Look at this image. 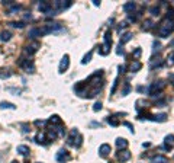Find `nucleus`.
Listing matches in <instances>:
<instances>
[{
	"label": "nucleus",
	"mask_w": 174,
	"mask_h": 163,
	"mask_svg": "<svg viewBox=\"0 0 174 163\" xmlns=\"http://www.w3.org/2000/svg\"><path fill=\"white\" fill-rule=\"evenodd\" d=\"M93 4H94V6H100V1H99V0H93Z\"/></svg>",
	"instance_id": "obj_48"
},
{
	"label": "nucleus",
	"mask_w": 174,
	"mask_h": 163,
	"mask_svg": "<svg viewBox=\"0 0 174 163\" xmlns=\"http://www.w3.org/2000/svg\"><path fill=\"white\" fill-rule=\"evenodd\" d=\"M55 157H57V162H60V163H64V162H67V160H70V154H68V152L65 149H60Z\"/></svg>",
	"instance_id": "obj_5"
},
{
	"label": "nucleus",
	"mask_w": 174,
	"mask_h": 163,
	"mask_svg": "<svg viewBox=\"0 0 174 163\" xmlns=\"http://www.w3.org/2000/svg\"><path fill=\"white\" fill-rule=\"evenodd\" d=\"M130 40H132V34H130V32H126V34H123V35L121 37V45H123V44L129 42Z\"/></svg>",
	"instance_id": "obj_23"
},
{
	"label": "nucleus",
	"mask_w": 174,
	"mask_h": 163,
	"mask_svg": "<svg viewBox=\"0 0 174 163\" xmlns=\"http://www.w3.org/2000/svg\"><path fill=\"white\" fill-rule=\"evenodd\" d=\"M48 122H51L52 125H55V124H57V125H60V124H61V118H60L58 115H52V117L49 118V121H48Z\"/></svg>",
	"instance_id": "obj_27"
},
{
	"label": "nucleus",
	"mask_w": 174,
	"mask_h": 163,
	"mask_svg": "<svg viewBox=\"0 0 174 163\" xmlns=\"http://www.w3.org/2000/svg\"><path fill=\"white\" fill-rule=\"evenodd\" d=\"M116 52L121 55V54H123V48H122V45L119 44V47H118V50H116Z\"/></svg>",
	"instance_id": "obj_45"
},
{
	"label": "nucleus",
	"mask_w": 174,
	"mask_h": 163,
	"mask_svg": "<svg viewBox=\"0 0 174 163\" xmlns=\"http://www.w3.org/2000/svg\"><path fill=\"white\" fill-rule=\"evenodd\" d=\"M38 48H39V44H38V42H34V44H31V45H28V47L25 48V54H26V55H34V54L38 51Z\"/></svg>",
	"instance_id": "obj_9"
},
{
	"label": "nucleus",
	"mask_w": 174,
	"mask_h": 163,
	"mask_svg": "<svg viewBox=\"0 0 174 163\" xmlns=\"http://www.w3.org/2000/svg\"><path fill=\"white\" fill-rule=\"evenodd\" d=\"M174 31V21L166 18L160 26H158V37L161 38H168V35H171V32Z\"/></svg>",
	"instance_id": "obj_1"
},
{
	"label": "nucleus",
	"mask_w": 174,
	"mask_h": 163,
	"mask_svg": "<svg viewBox=\"0 0 174 163\" xmlns=\"http://www.w3.org/2000/svg\"><path fill=\"white\" fill-rule=\"evenodd\" d=\"M112 153V147L109 146V144H102L100 147H99V154H100V157H107L109 154Z\"/></svg>",
	"instance_id": "obj_7"
},
{
	"label": "nucleus",
	"mask_w": 174,
	"mask_h": 163,
	"mask_svg": "<svg viewBox=\"0 0 174 163\" xmlns=\"http://www.w3.org/2000/svg\"><path fill=\"white\" fill-rule=\"evenodd\" d=\"M118 159H119V162H128L130 159V152L129 150H121L118 153Z\"/></svg>",
	"instance_id": "obj_11"
},
{
	"label": "nucleus",
	"mask_w": 174,
	"mask_h": 163,
	"mask_svg": "<svg viewBox=\"0 0 174 163\" xmlns=\"http://www.w3.org/2000/svg\"><path fill=\"white\" fill-rule=\"evenodd\" d=\"M19 66H20L22 69H25L26 73H34V72H35L34 61L29 60V58H20V60H19Z\"/></svg>",
	"instance_id": "obj_4"
},
{
	"label": "nucleus",
	"mask_w": 174,
	"mask_h": 163,
	"mask_svg": "<svg viewBox=\"0 0 174 163\" xmlns=\"http://www.w3.org/2000/svg\"><path fill=\"white\" fill-rule=\"evenodd\" d=\"M38 9H39L42 13H48V12L52 9V4H51L49 1H41V3L38 4Z\"/></svg>",
	"instance_id": "obj_12"
},
{
	"label": "nucleus",
	"mask_w": 174,
	"mask_h": 163,
	"mask_svg": "<svg viewBox=\"0 0 174 163\" xmlns=\"http://www.w3.org/2000/svg\"><path fill=\"white\" fill-rule=\"evenodd\" d=\"M173 86H174V77H173Z\"/></svg>",
	"instance_id": "obj_52"
},
{
	"label": "nucleus",
	"mask_w": 174,
	"mask_h": 163,
	"mask_svg": "<svg viewBox=\"0 0 174 163\" xmlns=\"http://www.w3.org/2000/svg\"><path fill=\"white\" fill-rule=\"evenodd\" d=\"M35 143L46 146V144L49 143V138H48L46 133H38V134H36V137H35Z\"/></svg>",
	"instance_id": "obj_8"
},
{
	"label": "nucleus",
	"mask_w": 174,
	"mask_h": 163,
	"mask_svg": "<svg viewBox=\"0 0 174 163\" xmlns=\"http://www.w3.org/2000/svg\"><path fill=\"white\" fill-rule=\"evenodd\" d=\"M125 69H126L125 66H119V72H121V73H123V72H125Z\"/></svg>",
	"instance_id": "obj_47"
},
{
	"label": "nucleus",
	"mask_w": 174,
	"mask_h": 163,
	"mask_svg": "<svg viewBox=\"0 0 174 163\" xmlns=\"http://www.w3.org/2000/svg\"><path fill=\"white\" fill-rule=\"evenodd\" d=\"M149 13H151L152 16H158V15H160V7H158V6L149 7Z\"/></svg>",
	"instance_id": "obj_29"
},
{
	"label": "nucleus",
	"mask_w": 174,
	"mask_h": 163,
	"mask_svg": "<svg viewBox=\"0 0 174 163\" xmlns=\"http://www.w3.org/2000/svg\"><path fill=\"white\" fill-rule=\"evenodd\" d=\"M164 87H166V82L164 80H157L154 82V83H151L149 84V87L147 89V92H148V95L149 96H157L158 93H161L163 90H164Z\"/></svg>",
	"instance_id": "obj_2"
},
{
	"label": "nucleus",
	"mask_w": 174,
	"mask_h": 163,
	"mask_svg": "<svg viewBox=\"0 0 174 163\" xmlns=\"http://www.w3.org/2000/svg\"><path fill=\"white\" fill-rule=\"evenodd\" d=\"M141 69H142V64H141L138 60H135V61L130 64V72H132V73H136V72H139Z\"/></svg>",
	"instance_id": "obj_19"
},
{
	"label": "nucleus",
	"mask_w": 174,
	"mask_h": 163,
	"mask_svg": "<svg viewBox=\"0 0 174 163\" xmlns=\"http://www.w3.org/2000/svg\"><path fill=\"white\" fill-rule=\"evenodd\" d=\"M54 128H55V131H57V134H58V137H64V134H65V130H64V127H62V124H60V125H52Z\"/></svg>",
	"instance_id": "obj_24"
},
{
	"label": "nucleus",
	"mask_w": 174,
	"mask_h": 163,
	"mask_svg": "<svg viewBox=\"0 0 174 163\" xmlns=\"http://www.w3.org/2000/svg\"><path fill=\"white\" fill-rule=\"evenodd\" d=\"M164 143H166V144H170V146H171V144L174 143V134H168V135H167V137L164 138Z\"/></svg>",
	"instance_id": "obj_31"
},
{
	"label": "nucleus",
	"mask_w": 174,
	"mask_h": 163,
	"mask_svg": "<svg viewBox=\"0 0 174 163\" xmlns=\"http://www.w3.org/2000/svg\"><path fill=\"white\" fill-rule=\"evenodd\" d=\"M51 28H52V34H57V32H64V26L61 23H51Z\"/></svg>",
	"instance_id": "obj_18"
},
{
	"label": "nucleus",
	"mask_w": 174,
	"mask_h": 163,
	"mask_svg": "<svg viewBox=\"0 0 174 163\" xmlns=\"http://www.w3.org/2000/svg\"><path fill=\"white\" fill-rule=\"evenodd\" d=\"M141 54H142V50H141V48H136V50L133 51V57H135V58H139Z\"/></svg>",
	"instance_id": "obj_39"
},
{
	"label": "nucleus",
	"mask_w": 174,
	"mask_h": 163,
	"mask_svg": "<svg viewBox=\"0 0 174 163\" xmlns=\"http://www.w3.org/2000/svg\"><path fill=\"white\" fill-rule=\"evenodd\" d=\"M135 7H136V4H135L133 1H129V3H125V4H123V10H125L126 13L133 12V10H135Z\"/></svg>",
	"instance_id": "obj_21"
},
{
	"label": "nucleus",
	"mask_w": 174,
	"mask_h": 163,
	"mask_svg": "<svg viewBox=\"0 0 174 163\" xmlns=\"http://www.w3.org/2000/svg\"><path fill=\"white\" fill-rule=\"evenodd\" d=\"M10 26L13 28H25V22H10Z\"/></svg>",
	"instance_id": "obj_34"
},
{
	"label": "nucleus",
	"mask_w": 174,
	"mask_h": 163,
	"mask_svg": "<svg viewBox=\"0 0 174 163\" xmlns=\"http://www.w3.org/2000/svg\"><path fill=\"white\" fill-rule=\"evenodd\" d=\"M128 25H126V22H122V23H119V26H118V31H122L123 28H126Z\"/></svg>",
	"instance_id": "obj_43"
},
{
	"label": "nucleus",
	"mask_w": 174,
	"mask_h": 163,
	"mask_svg": "<svg viewBox=\"0 0 174 163\" xmlns=\"http://www.w3.org/2000/svg\"><path fill=\"white\" fill-rule=\"evenodd\" d=\"M46 122H48V121H42V120L39 121V120H36V121H35V125H36V127H44Z\"/></svg>",
	"instance_id": "obj_41"
},
{
	"label": "nucleus",
	"mask_w": 174,
	"mask_h": 163,
	"mask_svg": "<svg viewBox=\"0 0 174 163\" xmlns=\"http://www.w3.org/2000/svg\"><path fill=\"white\" fill-rule=\"evenodd\" d=\"M29 125L28 124H22V133H29Z\"/></svg>",
	"instance_id": "obj_40"
},
{
	"label": "nucleus",
	"mask_w": 174,
	"mask_h": 163,
	"mask_svg": "<svg viewBox=\"0 0 174 163\" xmlns=\"http://www.w3.org/2000/svg\"><path fill=\"white\" fill-rule=\"evenodd\" d=\"M71 4H73V3H71V0H57V1H54L52 9L58 13V12H62V10L68 9Z\"/></svg>",
	"instance_id": "obj_3"
},
{
	"label": "nucleus",
	"mask_w": 174,
	"mask_h": 163,
	"mask_svg": "<svg viewBox=\"0 0 174 163\" xmlns=\"http://www.w3.org/2000/svg\"><path fill=\"white\" fill-rule=\"evenodd\" d=\"M97 52L100 54V55H107L109 52H110V45H107V44H100L99 47H97Z\"/></svg>",
	"instance_id": "obj_10"
},
{
	"label": "nucleus",
	"mask_w": 174,
	"mask_h": 163,
	"mask_svg": "<svg viewBox=\"0 0 174 163\" xmlns=\"http://www.w3.org/2000/svg\"><path fill=\"white\" fill-rule=\"evenodd\" d=\"M10 163H19V162H16V160H13V162H10Z\"/></svg>",
	"instance_id": "obj_51"
},
{
	"label": "nucleus",
	"mask_w": 174,
	"mask_h": 163,
	"mask_svg": "<svg viewBox=\"0 0 174 163\" xmlns=\"http://www.w3.org/2000/svg\"><path fill=\"white\" fill-rule=\"evenodd\" d=\"M116 146H118V149L119 150H126V147H128V140L126 138H122V137H118L116 138Z\"/></svg>",
	"instance_id": "obj_13"
},
{
	"label": "nucleus",
	"mask_w": 174,
	"mask_h": 163,
	"mask_svg": "<svg viewBox=\"0 0 174 163\" xmlns=\"http://www.w3.org/2000/svg\"><path fill=\"white\" fill-rule=\"evenodd\" d=\"M151 163H168V159H167L166 156L158 154V156H155V157L151 159Z\"/></svg>",
	"instance_id": "obj_17"
},
{
	"label": "nucleus",
	"mask_w": 174,
	"mask_h": 163,
	"mask_svg": "<svg viewBox=\"0 0 174 163\" xmlns=\"http://www.w3.org/2000/svg\"><path fill=\"white\" fill-rule=\"evenodd\" d=\"M105 44H107V45L112 44V34H110V31H107L105 34Z\"/></svg>",
	"instance_id": "obj_30"
},
{
	"label": "nucleus",
	"mask_w": 174,
	"mask_h": 163,
	"mask_svg": "<svg viewBox=\"0 0 174 163\" xmlns=\"http://www.w3.org/2000/svg\"><path fill=\"white\" fill-rule=\"evenodd\" d=\"M151 120L152 121H157V122H164L167 120V115L166 114H157V115H152Z\"/></svg>",
	"instance_id": "obj_20"
},
{
	"label": "nucleus",
	"mask_w": 174,
	"mask_h": 163,
	"mask_svg": "<svg viewBox=\"0 0 174 163\" xmlns=\"http://www.w3.org/2000/svg\"><path fill=\"white\" fill-rule=\"evenodd\" d=\"M100 109H102V102H96V103L93 105V111L97 112V111H100Z\"/></svg>",
	"instance_id": "obj_38"
},
{
	"label": "nucleus",
	"mask_w": 174,
	"mask_h": 163,
	"mask_svg": "<svg viewBox=\"0 0 174 163\" xmlns=\"http://www.w3.org/2000/svg\"><path fill=\"white\" fill-rule=\"evenodd\" d=\"M152 52H155V51H160V48H161V44L158 42V41H154V44H152Z\"/></svg>",
	"instance_id": "obj_37"
},
{
	"label": "nucleus",
	"mask_w": 174,
	"mask_h": 163,
	"mask_svg": "<svg viewBox=\"0 0 174 163\" xmlns=\"http://www.w3.org/2000/svg\"><path fill=\"white\" fill-rule=\"evenodd\" d=\"M129 92H130V84H129V83H125V87H123V90H122V95H123V96H126Z\"/></svg>",
	"instance_id": "obj_36"
},
{
	"label": "nucleus",
	"mask_w": 174,
	"mask_h": 163,
	"mask_svg": "<svg viewBox=\"0 0 174 163\" xmlns=\"http://www.w3.org/2000/svg\"><path fill=\"white\" fill-rule=\"evenodd\" d=\"M28 37H29L31 40H35V38H38V37H41V29H39V28H32V29L29 31V34H28Z\"/></svg>",
	"instance_id": "obj_15"
},
{
	"label": "nucleus",
	"mask_w": 174,
	"mask_h": 163,
	"mask_svg": "<svg viewBox=\"0 0 174 163\" xmlns=\"http://www.w3.org/2000/svg\"><path fill=\"white\" fill-rule=\"evenodd\" d=\"M161 149H163V150H166V152H170V150H171V146H170V144H166V143H164V146H163Z\"/></svg>",
	"instance_id": "obj_44"
},
{
	"label": "nucleus",
	"mask_w": 174,
	"mask_h": 163,
	"mask_svg": "<svg viewBox=\"0 0 174 163\" xmlns=\"http://www.w3.org/2000/svg\"><path fill=\"white\" fill-rule=\"evenodd\" d=\"M25 19H32V15H31V13H28V15H25Z\"/></svg>",
	"instance_id": "obj_49"
},
{
	"label": "nucleus",
	"mask_w": 174,
	"mask_h": 163,
	"mask_svg": "<svg viewBox=\"0 0 174 163\" xmlns=\"http://www.w3.org/2000/svg\"><path fill=\"white\" fill-rule=\"evenodd\" d=\"M20 9H22L20 4H13V6H10V9H9V15H16V13L20 12Z\"/></svg>",
	"instance_id": "obj_22"
},
{
	"label": "nucleus",
	"mask_w": 174,
	"mask_h": 163,
	"mask_svg": "<svg viewBox=\"0 0 174 163\" xmlns=\"http://www.w3.org/2000/svg\"><path fill=\"white\" fill-rule=\"evenodd\" d=\"M10 76H12V73H10L9 70H4V69L0 70V77H1V79H9Z\"/></svg>",
	"instance_id": "obj_28"
},
{
	"label": "nucleus",
	"mask_w": 174,
	"mask_h": 163,
	"mask_svg": "<svg viewBox=\"0 0 174 163\" xmlns=\"http://www.w3.org/2000/svg\"><path fill=\"white\" fill-rule=\"evenodd\" d=\"M107 122H109L112 127H118V125H119V121H118L115 117H109V118H107Z\"/></svg>",
	"instance_id": "obj_33"
},
{
	"label": "nucleus",
	"mask_w": 174,
	"mask_h": 163,
	"mask_svg": "<svg viewBox=\"0 0 174 163\" xmlns=\"http://www.w3.org/2000/svg\"><path fill=\"white\" fill-rule=\"evenodd\" d=\"M90 60H91V51H88L86 55L83 57V60H81V64H87V63H90Z\"/></svg>",
	"instance_id": "obj_32"
},
{
	"label": "nucleus",
	"mask_w": 174,
	"mask_h": 163,
	"mask_svg": "<svg viewBox=\"0 0 174 163\" xmlns=\"http://www.w3.org/2000/svg\"><path fill=\"white\" fill-rule=\"evenodd\" d=\"M70 67V55L68 54H64V57L61 58V61H60V73H64L67 69Z\"/></svg>",
	"instance_id": "obj_6"
},
{
	"label": "nucleus",
	"mask_w": 174,
	"mask_h": 163,
	"mask_svg": "<svg viewBox=\"0 0 174 163\" xmlns=\"http://www.w3.org/2000/svg\"><path fill=\"white\" fill-rule=\"evenodd\" d=\"M38 163H42V162H38Z\"/></svg>",
	"instance_id": "obj_53"
},
{
	"label": "nucleus",
	"mask_w": 174,
	"mask_h": 163,
	"mask_svg": "<svg viewBox=\"0 0 174 163\" xmlns=\"http://www.w3.org/2000/svg\"><path fill=\"white\" fill-rule=\"evenodd\" d=\"M16 152H18L19 154H22V156H28V154L31 153L29 147H28V146H25V144H20V146H18V147H16Z\"/></svg>",
	"instance_id": "obj_14"
},
{
	"label": "nucleus",
	"mask_w": 174,
	"mask_h": 163,
	"mask_svg": "<svg viewBox=\"0 0 174 163\" xmlns=\"http://www.w3.org/2000/svg\"><path fill=\"white\" fill-rule=\"evenodd\" d=\"M7 92H10V93H15V96H19L22 92H20V89H16V87H7Z\"/></svg>",
	"instance_id": "obj_35"
},
{
	"label": "nucleus",
	"mask_w": 174,
	"mask_h": 163,
	"mask_svg": "<svg viewBox=\"0 0 174 163\" xmlns=\"http://www.w3.org/2000/svg\"><path fill=\"white\" fill-rule=\"evenodd\" d=\"M10 37H12V34H10L9 31H3V32L0 34V41L6 42V41H9V40H10Z\"/></svg>",
	"instance_id": "obj_25"
},
{
	"label": "nucleus",
	"mask_w": 174,
	"mask_h": 163,
	"mask_svg": "<svg viewBox=\"0 0 174 163\" xmlns=\"http://www.w3.org/2000/svg\"><path fill=\"white\" fill-rule=\"evenodd\" d=\"M1 3H3V4H7V6H13V4H15L13 0H1Z\"/></svg>",
	"instance_id": "obj_42"
},
{
	"label": "nucleus",
	"mask_w": 174,
	"mask_h": 163,
	"mask_svg": "<svg viewBox=\"0 0 174 163\" xmlns=\"http://www.w3.org/2000/svg\"><path fill=\"white\" fill-rule=\"evenodd\" d=\"M152 26H154V22H152L151 19H148V21H145V22H144V26H142V29H144V31H149Z\"/></svg>",
	"instance_id": "obj_26"
},
{
	"label": "nucleus",
	"mask_w": 174,
	"mask_h": 163,
	"mask_svg": "<svg viewBox=\"0 0 174 163\" xmlns=\"http://www.w3.org/2000/svg\"><path fill=\"white\" fill-rule=\"evenodd\" d=\"M123 125H126V127H128V128H129L130 131H132V133H133V125H132V124H129V122H123Z\"/></svg>",
	"instance_id": "obj_46"
},
{
	"label": "nucleus",
	"mask_w": 174,
	"mask_h": 163,
	"mask_svg": "<svg viewBox=\"0 0 174 163\" xmlns=\"http://www.w3.org/2000/svg\"><path fill=\"white\" fill-rule=\"evenodd\" d=\"M0 109H16V105L12 103V102L3 101V102H0Z\"/></svg>",
	"instance_id": "obj_16"
},
{
	"label": "nucleus",
	"mask_w": 174,
	"mask_h": 163,
	"mask_svg": "<svg viewBox=\"0 0 174 163\" xmlns=\"http://www.w3.org/2000/svg\"><path fill=\"white\" fill-rule=\"evenodd\" d=\"M170 60H171V61H174V52L171 54V55H170Z\"/></svg>",
	"instance_id": "obj_50"
}]
</instances>
